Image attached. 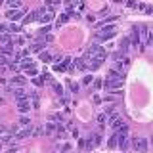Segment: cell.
<instances>
[{
    "label": "cell",
    "instance_id": "obj_3",
    "mask_svg": "<svg viewBox=\"0 0 153 153\" xmlns=\"http://www.w3.org/2000/svg\"><path fill=\"white\" fill-rule=\"evenodd\" d=\"M100 143H102V134H92V136L86 140L84 147H86V149H94V147H98Z\"/></svg>",
    "mask_w": 153,
    "mask_h": 153
},
{
    "label": "cell",
    "instance_id": "obj_24",
    "mask_svg": "<svg viewBox=\"0 0 153 153\" xmlns=\"http://www.w3.org/2000/svg\"><path fill=\"white\" fill-rule=\"evenodd\" d=\"M105 119H107V115H105V113L98 115V123H100V128H103V124H105Z\"/></svg>",
    "mask_w": 153,
    "mask_h": 153
},
{
    "label": "cell",
    "instance_id": "obj_35",
    "mask_svg": "<svg viewBox=\"0 0 153 153\" xmlns=\"http://www.w3.org/2000/svg\"><path fill=\"white\" fill-rule=\"evenodd\" d=\"M17 31H19L17 25H10V27H8V33H17Z\"/></svg>",
    "mask_w": 153,
    "mask_h": 153
},
{
    "label": "cell",
    "instance_id": "obj_18",
    "mask_svg": "<svg viewBox=\"0 0 153 153\" xmlns=\"http://www.w3.org/2000/svg\"><path fill=\"white\" fill-rule=\"evenodd\" d=\"M69 21V16L67 13H61L59 17H57V27H61V25H65V23Z\"/></svg>",
    "mask_w": 153,
    "mask_h": 153
},
{
    "label": "cell",
    "instance_id": "obj_22",
    "mask_svg": "<svg viewBox=\"0 0 153 153\" xmlns=\"http://www.w3.org/2000/svg\"><path fill=\"white\" fill-rule=\"evenodd\" d=\"M21 2L23 0H8V6L10 8H21Z\"/></svg>",
    "mask_w": 153,
    "mask_h": 153
},
{
    "label": "cell",
    "instance_id": "obj_19",
    "mask_svg": "<svg viewBox=\"0 0 153 153\" xmlns=\"http://www.w3.org/2000/svg\"><path fill=\"white\" fill-rule=\"evenodd\" d=\"M40 59H42V61H52L54 57H52L50 52H44V50H42V52H40Z\"/></svg>",
    "mask_w": 153,
    "mask_h": 153
},
{
    "label": "cell",
    "instance_id": "obj_46",
    "mask_svg": "<svg viewBox=\"0 0 153 153\" xmlns=\"http://www.w3.org/2000/svg\"><path fill=\"white\" fill-rule=\"evenodd\" d=\"M113 2H117V4H123V2H124V0H113Z\"/></svg>",
    "mask_w": 153,
    "mask_h": 153
},
{
    "label": "cell",
    "instance_id": "obj_47",
    "mask_svg": "<svg viewBox=\"0 0 153 153\" xmlns=\"http://www.w3.org/2000/svg\"><path fill=\"white\" fill-rule=\"evenodd\" d=\"M151 143H153V140H151Z\"/></svg>",
    "mask_w": 153,
    "mask_h": 153
},
{
    "label": "cell",
    "instance_id": "obj_14",
    "mask_svg": "<svg viewBox=\"0 0 153 153\" xmlns=\"http://www.w3.org/2000/svg\"><path fill=\"white\" fill-rule=\"evenodd\" d=\"M12 82L17 84V86H23V84L27 82V79H25L23 75H16V76H12Z\"/></svg>",
    "mask_w": 153,
    "mask_h": 153
},
{
    "label": "cell",
    "instance_id": "obj_21",
    "mask_svg": "<svg viewBox=\"0 0 153 153\" xmlns=\"http://www.w3.org/2000/svg\"><path fill=\"white\" fill-rule=\"evenodd\" d=\"M42 48H44V42H36L31 46V52H42Z\"/></svg>",
    "mask_w": 153,
    "mask_h": 153
},
{
    "label": "cell",
    "instance_id": "obj_42",
    "mask_svg": "<svg viewBox=\"0 0 153 153\" xmlns=\"http://www.w3.org/2000/svg\"><path fill=\"white\" fill-rule=\"evenodd\" d=\"M33 82H35L36 86H42V84H44V82H42V79H33Z\"/></svg>",
    "mask_w": 153,
    "mask_h": 153
},
{
    "label": "cell",
    "instance_id": "obj_25",
    "mask_svg": "<svg viewBox=\"0 0 153 153\" xmlns=\"http://www.w3.org/2000/svg\"><path fill=\"white\" fill-rule=\"evenodd\" d=\"M8 63H10V61H8V56H2V54H0V67H8Z\"/></svg>",
    "mask_w": 153,
    "mask_h": 153
},
{
    "label": "cell",
    "instance_id": "obj_33",
    "mask_svg": "<svg viewBox=\"0 0 153 153\" xmlns=\"http://www.w3.org/2000/svg\"><path fill=\"white\" fill-rule=\"evenodd\" d=\"M40 79H42V82H50V80H52V76L48 75V73H44V75L40 76Z\"/></svg>",
    "mask_w": 153,
    "mask_h": 153
},
{
    "label": "cell",
    "instance_id": "obj_29",
    "mask_svg": "<svg viewBox=\"0 0 153 153\" xmlns=\"http://www.w3.org/2000/svg\"><path fill=\"white\" fill-rule=\"evenodd\" d=\"M124 2H126V6H128V8H136V6H138L136 0H124Z\"/></svg>",
    "mask_w": 153,
    "mask_h": 153
},
{
    "label": "cell",
    "instance_id": "obj_39",
    "mask_svg": "<svg viewBox=\"0 0 153 153\" xmlns=\"http://www.w3.org/2000/svg\"><path fill=\"white\" fill-rule=\"evenodd\" d=\"M146 13H149V16H153V6H146V10H143Z\"/></svg>",
    "mask_w": 153,
    "mask_h": 153
},
{
    "label": "cell",
    "instance_id": "obj_4",
    "mask_svg": "<svg viewBox=\"0 0 153 153\" xmlns=\"http://www.w3.org/2000/svg\"><path fill=\"white\" fill-rule=\"evenodd\" d=\"M121 86H123L121 80H109V79H105V82H103V88L105 90H113L115 94H121V92H119Z\"/></svg>",
    "mask_w": 153,
    "mask_h": 153
},
{
    "label": "cell",
    "instance_id": "obj_40",
    "mask_svg": "<svg viewBox=\"0 0 153 153\" xmlns=\"http://www.w3.org/2000/svg\"><path fill=\"white\" fill-rule=\"evenodd\" d=\"M8 31V25H4V23H0V35H2V33H6Z\"/></svg>",
    "mask_w": 153,
    "mask_h": 153
},
{
    "label": "cell",
    "instance_id": "obj_9",
    "mask_svg": "<svg viewBox=\"0 0 153 153\" xmlns=\"http://www.w3.org/2000/svg\"><path fill=\"white\" fill-rule=\"evenodd\" d=\"M73 65L76 67L79 71H88V63H86L84 57H79V59H73Z\"/></svg>",
    "mask_w": 153,
    "mask_h": 153
},
{
    "label": "cell",
    "instance_id": "obj_10",
    "mask_svg": "<svg viewBox=\"0 0 153 153\" xmlns=\"http://www.w3.org/2000/svg\"><path fill=\"white\" fill-rule=\"evenodd\" d=\"M17 109H19V113H27V111H31V103H29L27 100H19Z\"/></svg>",
    "mask_w": 153,
    "mask_h": 153
},
{
    "label": "cell",
    "instance_id": "obj_26",
    "mask_svg": "<svg viewBox=\"0 0 153 153\" xmlns=\"http://www.w3.org/2000/svg\"><path fill=\"white\" fill-rule=\"evenodd\" d=\"M19 124H21V126H29V124H31V121H29V119L25 117V115H23V117L19 119Z\"/></svg>",
    "mask_w": 153,
    "mask_h": 153
},
{
    "label": "cell",
    "instance_id": "obj_17",
    "mask_svg": "<svg viewBox=\"0 0 153 153\" xmlns=\"http://www.w3.org/2000/svg\"><path fill=\"white\" fill-rule=\"evenodd\" d=\"M27 54H29V50H23V52H17L16 54V57H13V61H16V63L19 65V61L23 59V57H27Z\"/></svg>",
    "mask_w": 153,
    "mask_h": 153
},
{
    "label": "cell",
    "instance_id": "obj_41",
    "mask_svg": "<svg viewBox=\"0 0 153 153\" xmlns=\"http://www.w3.org/2000/svg\"><path fill=\"white\" fill-rule=\"evenodd\" d=\"M102 84H103V82H102V80L98 79V80H96V82H94V88H96V90H98V88H102Z\"/></svg>",
    "mask_w": 153,
    "mask_h": 153
},
{
    "label": "cell",
    "instance_id": "obj_45",
    "mask_svg": "<svg viewBox=\"0 0 153 153\" xmlns=\"http://www.w3.org/2000/svg\"><path fill=\"white\" fill-rule=\"evenodd\" d=\"M8 153H17V147H10V149H8Z\"/></svg>",
    "mask_w": 153,
    "mask_h": 153
},
{
    "label": "cell",
    "instance_id": "obj_36",
    "mask_svg": "<svg viewBox=\"0 0 153 153\" xmlns=\"http://www.w3.org/2000/svg\"><path fill=\"white\" fill-rule=\"evenodd\" d=\"M50 121H61V115H59V113H54V115L50 117Z\"/></svg>",
    "mask_w": 153,
    "mask_h": 153
},
{
    "label": "cell",
    "instance_id": "obj_1",
    "mask_svg": "<svg viewBox=\"0 0 153 153\" xmlns=\"http://www.w3.org/2000/svg\"><path fill=\"white\" fill-rule=\"evenodd\" d=\"M115 35H117L115 25H107V27H103L100 33H96V40H109V38H113Z\"/></svg>",
    "mask_w": 153,
    "mask_h": 153
},
{
    "label": "cell",
    "instance_id": "obj_23",
    "mask_svg": "<svg viewBox=\"0 0 153 153\" xmlns=\"http://www.w3.org/2000/svg\"><path fill=\"white\" fill-rule=\"evenodd\" d=\"M0 42H2V44H12V42H10V35H8V33H2V35H0Z\"/></svg>",
    "mask_w": 153,
    "mask_h": 153
},
{
    "label": "cell",
    "instance_id": "obj_12",
    "mask_svg": "<svg viewBox=\"0 0 153 153\" xmlns=\"http://www.w3.org/2000/svg\"><path fill=\"white\" fill-rule=\"evenodd\" d=\"M8 92H12L13 96H16V100H17V102H19V100H25V98H27L25 90H23L21 86H19V88H16V90H8Z\"/></svg>",
    "mask_w": 153,
    "mask_h": 153
},
{
    "label": "cell",
    "instance_id": "obj_31",
    "mask_svg": "<svg viewBox=\"0 0 153 153\" xmlns=\"http://www.w3.org/2000/svg\"><path fill=\"white\" fill-rule=\"evenodd\" d=\"M54 69H56V71H65L67 67H65L63 63H56V65H54Z\"/></svg>",
    "mask_w": 153,
    "mask_h": 153
},
{
    "label": "cell",
    "instance_id": "obj_7",
    "mask_svg": "<svg viewBox=\"0 0 153 153\" xmlns=\"http://www.w3.org/2000/svg\"><path fill=\"white\" fill-rule=\"evenodd\" d=\"M109 124H111V128H113V130H119V128H123L124 126V123H123V119L121 117H119V115H111V123H109Z\"/></svg>",
    "mask_w": 153,
    "mask_h": 153
},
{
    "label": "cell",
    "instance_id": "obj_37",
    "mask_svg": "<svg viewBox=\"0 0 153 153\" xmlns=\"http://www.w3.org/2000/svg\"><path fill=\"white\" fill-rule=\"evenodd\" d=\"M23 42H25V38H23V36H17L16 38V44L17 46H23Z\"/></svg>",
    "mask_w": 153,
    "mask_h": 153
},
{
    "label": "cell",
    "instance_id": "obj_38",
    "mask_svg": "<svg viewBox=\"0 0 153 153\" xmlns=\"http://www.w3.org/2000/svg\"><path fill=\"white\" fill-rule=\"evenodd\" d=\"M48 31H50V25H46V27H42V29H40V35H42V36H44V35H46V33H48Z\"/></svg>",
    "mask_w": 153,
    "mask_h": 153
},
{
    "label": "cell",
    "instance_id": "obj_11",
    "mask_svg": "<svg viewBox=\"0 0 153 153\" xmlns=\"http://www.w3.org/2000/svg\"><path fill=\"white\" fill-rule=\"evenodd\" d=\"M33 134V128H23V130L16 132V140H25V138H29Z\"/></svg>",
    "mask_w": 153,
    "mask_h": 153
},
{
    "label": "cell",
    "instance_id": "obj_15",
    "mask_svg": "<svg viewBox=\"0 0 153 153\" xmlns=\"http://www.w3.org/2000/svg\"><path fill=\"white\" fill-rule=\"evenodd\" d=\"M36 19H38V12H31L27 17H23V23L27 25V23H33V21H36Z\"/></svg>",
    "mask_w": 153,
    "mask_h": 153
},
{
    "label": "cell",
    "instance_id": "obj_16",
    "mask_svg": "<svg viewBox=\"0 0 153 153\" xmlns=\"http://www.w3.org/2000/svg\"><path fill=\"white\" fill-rule=\"evenodd\" d=\"M13 44H4V46H0V52H2V56H12V52H13Z\"/></svg>",
    "mask_w": 153,
    "mask_h": 153
},
{
    "label": "cell",
    "instance_id": "obj_6",
    "mask_svg": "<svg viewBox=\"0 0 153 153\" xmlns=\"http://www.w3.org/2000/svg\"><path fill=\"white\" fill-rule=\"evenodd\" d=\"M107 79L109 80H124V73H121V71H117V69H109L107 71Z\"/></svg>",
    "mask_w": 153,
    "mask_h": 153
},
{
    "label": "cell",
    "instance_id": "obj_30",
    "mask_svg": "<svg viewBox=\"0 0 153 153\" xmlns=\"http://www.w3.org/2000/svg\"><path fill=\"white\" fill-rule=\"evenodd\" d=\"M67 84H69L71 92H79V84H75V82H67Z\"/></svg>",
    "mask_w": 153,
    "mask_h": 153
},
{
    "label": "cell",
    "instance_id": "obj_44",
    "mask_svg": "<svg viewBox=\"0 0 153 153\" xmlns=\"http://www.w3.org/2000/svg\"><path fill=\"white\" fill-rule=\"evenodd\" d=\"M40 134H44V130H42V128H36V130H35V136H40Z\"/></svg>",
    "mask_w": 153,
    "mask_h": 153
},
{
    "label": "cell",
    "instance_id": "obj_20",
    "mask_svg": "<svg viewBox=\"0 0 153 153\" xmlns=\"http://www.w3.org/2000/svg\"><path fill=\"white\" fill-rule=\"evenodd\" d=\"M107 146H109V147H117V146H119V140H117V134H113V136L109 138Z\"/></svg>",
    "mask_w": 153,
    "mask_h": 153
},
{
    "label": "cell",
    "instance_id": "obj_43",
    "mask_svg": "<svg viewBox=\"0 0 153 153\" xmlns=\"http://www.w3.org/2000/svg\"><path fill=\"white\" fill-rule=\"evenodd\" d=\"M105 115H113V107H105Z\"/></svg>",
    "mask_w": 153,
    "mask_h": 153
},
{
    "label": "cell",
    "instance_id": "obj_2",
    "mask_svg": "<svg viewBox=\"0 0 153 153\" xmlns=\"http://www.w3.org/2000/svg\"><path fill=\"white\" fill-rule=\"evenodd\" d=\"M23 16H25V10H21V8H12L6 12V17L12 19V21H21Z\"/></svg>",
    "mask_w": 153,
    "mask_h": 153
},
{
    "label": "cell",
    "instance_id": "obj_32",
    "mask_svg": "<svg viewBox=\"0 0 153 153\" xmlns=\"http://www.w3.org/2000/svg\"><path fill=\"white\" fill-rule=\"evenodd\" d=\"M54 130H56V124L48 123V124H46V132H54Z\"/></svg>",
    "mask_w": 153,
    "mask_h": 153
},
{
    "label": "cell",
    "instance_id": "obj_28",
    "mask_svg": "<svg viewBox=\"0 0 153 153\" xmlns=\"http://www.w3.org/2000/svg\"><path fill=\"white\" fill-rule=\"evenodd\" d=\"M31 100H33V107H38V96L35 92H31Z\"/></svg>",
    "mask_w": 153,
    "mask_h": 153
},
{
    "label": "cell",
    "instance_id": "obj_34",
    "mask_svg": "<svg viewBox=\"0 0 153 153\" xmlns=\"http://www.w3.org/2000/svg\"><path fill=\"white\" fill-rule=\"evenodd\" d=\"M54 90H56V94H59V96L63 94V88H61L59 84H54Z\"/></svg>",
    "mask_w": 153,
    "mask_h": 153
},
{
    "label": "cell",
    "instance_id": "obj_8",
    "mask_svg": "<svg viewBox=\"0 0 153 153\" xmlns=\"http://www.w3.org/2000/svg\"><path fill=\"white\" fill-rule=\"evenodd\" d=\"M128 38H130V44H134V46H140V31H138V27H134L132 29V35L130 36H128Z\"/></svg>",
    "mask_w": 153,
    "mask_h": 153
},
{
    "label": "cell",
    "instance_id": "obj_5",
    "mask_svg": "<svg viewBox=\"0 0 153 153\" xmlns=\"http://www.w3.org/2000/svg\"><path fill=\"white\" fill-rule=\"evenodd\" d=\"M134 149H136L138 153H146L147 151V140L146 138H134Z\"/></svg>",
    "mask_w": 153,
    "mask_h": 153
},
{
    "label": "cell",
    "instance_id": "obj_13",
    "mask_svg": "<svg viewBox=\"0 0 153 153\" xmlns=\"http://www.w3.org/2000/svg\"><path fill=\"white\" fill-rule=\"evenodd\" d=\"M119 48H121V54H126V52H128V48H130V38H128V36H124L123 40H121V44H119Z\"/></svg>",
    "mask_w": 153,
    "mask_h": 153
},
{
    "label": "cell",
    "instance_id": "obj_27",
    "mask_svg": "<svg viewBox=\"0 0 153 153\" xmlns=\"http://www.w3.org/2000/svg\"><path fill=\"white\" fill-rule=\"evenodd\" d=\"M27 75L29 76H36L38 75V69H36V67H31V69H27Z\"/></svg>",
    "mask_w": 153,
    "mask_h": 153
}]
</instances>
